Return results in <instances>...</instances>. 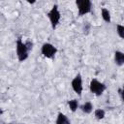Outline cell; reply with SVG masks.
Returning <instances> with one entry per match:
<instances>
[{"instance_id":"obj_1","label":"cell","mask_w":124,"mask_h":124,"mask_svg":"<svg viewBox=\"0 0 124 124\" xmlns=\"http://www.w3.org/2000/svg\"><path fill=\"white\" fill-rule=\"evenodd\" d=\"M29 49L25 43L22 42L21 38H18L16 41V55L19 62H22L28 58Z\"/></svg>"},{"instance_id":"obj_2","label":"cell","mask_w":124,"mask_h":124,"mask_svg":"<svg viewBox=\"0 0 124 124\" xmlns=\"http://www.w3.org/2000/svg\"><path fill=\"white\" fill-rule=\"evenodd\" d=\"M47 16L49 18V21H50V24H51V27L53 29H55L59 23V20L61 18V14L58 10V6L57 5H54L51 10L47 13Z\"/></svg>"},{"instance_id":"obj_3","label":"cell","mask_w":124,"mask_h":124,"mask_svg":"<svg viewBox=\"0 0 124 124\" xmlns=\"http://www.w3.org/2000/svg\"><path fill=\"white\" fill-rule=\"evenodd\" d=\"M89 88H90V91L95 94L96 96H100L104 93V91L107 89V86L105 83L103 82H100L99 80H97L96 78H93L91 81H90V85H89Z\"/></svg>"},{"instance_id":"obj_4","label":"cell","mask_w":124,"mask_h":124,"mask_svg":"<svg viewBox=\"0 0 124 124\" xmlns=\"http://www.w3.org/2000/svg\"><path fill=\"white\" fill-rule=\"evenodd\" d=\"M76 4L78 10V16H83L91 12L92 3L90 0H77Z\"/></svg>"},{"instance_id":"obj_5","label":"cell","mask_w":124,"mask_h":124,"mask_svg":"<svg viewBox=\"0 0 124 124\" xmlns=\"http://www.w3.org/2000/svg\"><path fill=\"white\" fill-rule=\"evenodd\" d=\"M41 51H42V54L45 57H46V58H53L54 55L57 52V48L53 45H51L49 43H46V44L43 45Z\"/></svg>"},{"instance_id":"obj_6","label":"cell","mask_w":124,"mask_h":124,"mask_svg":"<svg viewBox=\"0 0 124 124\" xmlns=\"http://www.w3.org/2000/svg\"><path fill=\"white\" fill-rule=\"evenodd\" d=\"M72 88L73 90L78 94V95H81V92H82V78H81V76L80 74H78L74 79L72 80Z\"/></svg>"},{"instance_id":"obj_7","label":"cell","mask_w":124,"mask_h":124,"mask_svg":"<svg viewBox=\"0 0 124 124\" xmlns=\"http://www.w3.org/2000/svg\"><path fill=\"white\" fill-rule=\"evenodd\" d=\"M114 61L116 65L122 66L124 64V53L119 50H116L114 52Z\"/></svg>"},{"instance_id":"obj_8","label":"cell","mask_w":124,"mask_h":124,"mask_svg":"<svg viewBox=\"0 0 124 124\" xmlns=\"http://www.w3.org/2000/svg\"><path fill=\"white\" fill-rule=\"evenodd\" d=\"M56 124H71L69 118L62 112H59L56 119Z\"/></svg>"},{"instance_id":"obj_9","label":"cell","mask_w":124,"mask_h":124,"mask_svg":"<svg viewBox=\"0 0 124 124\" xmlns=\"http://www.w3.org/2000/svg\"><path fill=\"white\" fill-rule=\"evenodd\" d=\"M80 108H81V110H82L84 113L88 114V113H90V112L92 111L93 106H92V104H91L90 102H86V103H84V104L80 107Z\"/></svg>"},{"instance_id":"obj_10","label":"cell","mask_w":124,"mask_h":124,"mask_svg":"<svg viewBox=\"0 0 124 124\" xmlns=\"http://www.w3.org/2000/svg\"><path fill=\"white\" fill-rule=\"evenodd\" d=\"M102 17H103V19L106 22H110V20H111L110 14H109V12H108V9H106V8H103L102 9Z\"/></svg>"},{"instance_id":"obj_11","label":"cell","mask_w":124,"mask_h":124,"mask_svg":"<svg viewBox=\"0 0 124 124\" xmlns=\"http://www.w3.org/2000/svg\"><path fill=\"white\" fill-rule=\"evenodd\" d=\"M68 106H69V108H71V110L73 111V112H75L77 109H78V101L77 100H70L69 102H68Z\"/></svg>"},{"instance_id":"obj_12","label":"cell","mask_w":124,"mask_h":124,"mask_svg":"<svg viewBox=\"0 0 124 124\" xmlns=\"http://www.w3.org/2000/svg\"><path fill=\"white\" fill-rule=\"evenodd\" d=\"M94 114H95V117H96L97 119L101 120V119H103V118L105 117V110L102 109V108H97V109L95 110Z\"/></svg>"},{"instance_id":"obj_13","label":"cell","mask_w":124,"mask_h":124,"mask_svg":"<svg viewBox=\"0 0 124 124\" xmlns=\"http://www.w3.org/2000/svg\"><path fill=\"white\" fill-rule=\"evenodd\" d=\"M116 31H117V34L120 38L124 39V25H120L118 24L116 26Z\"/></svg>"},{"instance_id":"obj_14","label":"cell","mask_w":124,"mask_h":124,"mask_svg":"<svg viewBox=\"0 0 124 124\" xmlns=\"http://www.w3.org/2000/svg\"><path fill=\"white\" fill-rule=\"evenodd\" d=\"M89 29H90V24H89V22H85L84 25H83V32H84V34H88Z\"/></svg>"},{"instance_id":"obj_15","label":"cell","mask_w":124,"mask_h":124,"mask_svg":"<svg viewBox=\"0 0 124 124\" xmlns=\"http://www.w3.org/2000/svg\"><path fill=\"white\" fill-rule=\"evenodd\" d=\"M120 94H121V98H122V100H123V102H124V85H123V87H122V90L120 91Z\"/></svg>"}]
</instances>
